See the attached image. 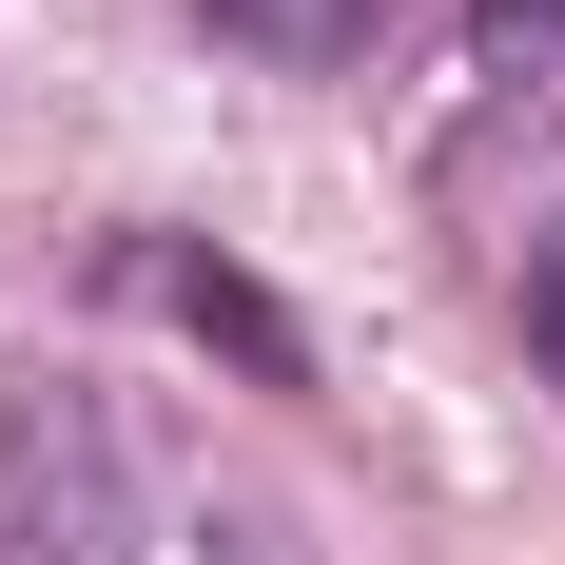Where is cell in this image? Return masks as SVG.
I'll use <instances>...</instances> for the list:
<instances>
[{
	"label": "cell",
	"instance_id": "obj_2",
	"mask_svg": "<svg viewBox=\"0 0 565 565\" xmlns=\"http://www.w3.org/2000/svg\"><path fill=\"white\" fill-rule=\"evenodd\" d=\"M117 292H137V312H175L195 351H234L254 391H312V332H292V312L234 274V254H195V234H117Z\"/></svg>",
	"mask_w": 565,
	"mask_h": 565
},
{
	"label": "cell",
	"instance_id": "obj_5",
	"mask_svg": "<svg viewBox=\"0 0 565 565\" xmlns=\"http://www.w3.org/2000/svg\"><path fill=\"white\" fill-rule=\"evenodd\" d=\"M468 20H488V58H546L565 40V0H468Z\"/></svg>",
	"mask_w": 565,
	"mask_h": 565
},
{
	"label": "cell",
	"instance_id": "obj_3",
	"mask_svg": "<svg viewBox=\"0 0 565 565\" xmlns=\"http://www.w3.org/2000/svg\"><path fill=\"white\" fill-rule=\"evenodd\" d=\"M215 40H254V58H292V78H332V58H371V20L391 0H195Z\"/></svg>",
	"mask_w": 565,
	"mask_h": 565
},
{
	"label": "cell",
	"instance_id": "obj_4",
	"mask_svg": "<svg viewBox=\"0 0 565 565\" xmlns=\"http://www.w3.org/2000/svg\"><path fill=\"white\" fill-rule=\"evenodd\" d=\"M526 351H546V391H565V234L526 254Z\"/></svg>",
	"mask_w": 565,
	"mask_h": 565
},
{
	"label": "cell",
	"instance_id": "obj_1",
	"mask_svg": "<svg viewBox=\"0 0 565 565\" xmlns=\"http://www.w3.org/2000/svg\"><path fill=\"white\" fill-rule=\"evenodd\" d=\"M98 526H117V409L0 371V565H98Z\"/></svg>",
	"mask_w": 565,
	"mask_h": 565
}]
</instances>
